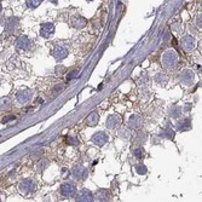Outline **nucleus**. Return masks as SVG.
Masks as SVG:
<instances>
[{
  "instance_id": "obj_7",
  "label": "nucleus",
  "mask_w": 202,
  "mask_h": 202,
  "mask_svg": "<svg viewBox=\"0 0 202 202\" xmlns=\"http://www.w3.org/2000/svg\"><path fill=\"white\" fill-rule=\"evenodd\" d=\"M29 45H30V40H29V38L25 36V35L18 36L17 40H16V46H17V49H20V50H28V49H29Z\"/></svg>"
},
{
  "instance_id": "obj_28",
  "label": "nucleus",
  "mask_w": 202,
  "mask_h": 202,
  "mask_svg": "<svg viewBox=\"0 0 202 202\" xmlns=\"http://www.w3.org/2000/svg\"><path fill=\"white\" fill-rule=\"evenodd\" d=\"M12 120H15V116H6V118H4V120H2V122L4 124H6V122H9V121H12Z\"/></svg>"
},
{
  "instance_id": "obj_24",
  "label": "nucleus",
  "mask_w": 202,
  "mask_h": 202,
  "mask_svg": "<svg viewBox=\"0 0 202 202\" xmlns=\"http://www.w3.org/2000/svg\"><path fill=\"white\" fill-rule=\"evenodd\" d=\"M134 156H136L137 159H142V157L144 156V150H143V149H137V150L134 152Z\"/></svg>"
},
{
  "instance_id": "obj_8",
  "label": "nucleus",
  "mask_w": 202,
  "mask_h": 202,
  "mask_svg": "<svg viewBox=\"0 0 202 202\" xmlns=\"http://www.w3.org/2000/svg\"><path fill=\"white\" fill-rule=\"evenodd\" d=\"M194 73L190 70V69H185L181 72L180 74V81L184 84V85H190L193 81H194Z\"/></svg>"
},
{
  "instance_id": "obj_9",
  "label": "nucleus",
  "mask_w": 202,
  "mask_h": 202,
  "mask_svg": "<svg viewBox=\"0 0 202 202\" xmlns=\"http://www.w3.org/2000/svg\"><path fill=\"white\" fill-rule=\"evenodd\" d=\"M75 191H76V188L73 184H70V183H65V184H63L61 186V193L64 196H68V197L69 196H73L75 194Z\"/></svg>"
},
{
  "instance_id": "obj_11",
  "label": "nucleus",
  "mask_w": 202,
  "mask_h": 202,
  "mask_svg": "<svg viewBox=\"0 0 202 202\" xmlns=\"http://www.w3.org/2000/svg\"><path fill=\"white\" fill-rule=\"evenodd\" d=\"M53 32H54V24H52V23H44V24H41L40 34H41L43 38H49Z\"/></svg>"
},
{
  "instance_id": "obj_19",
  "label": "nucleus",
  "mask_w": 202,
  "mask_h": 202,
  "mask_svg": "<svg viewBox=\"0 0 202 202\" xmlns=\"http://www.w3.org/2000/svg\"><path fill=\"white\" fill-rule=\"evenodd\" d=\"M10 107V99L6 97L0 98V110H6Z\"/></svg>"
},
{
  "instance_id": "obj_26",
  "label": "nucleus",
  "mask_w": 202,
  "mask_h": 202,
  "mask_svg": "<svg viewBox=\"0 0 202 202\" xmlns=\"http://www.w3.org/2000/svg\"><path fill=\"white\" fill-rule=\"evenodd\" d=\"M46 166H47V161H46V160H41V161L39 162V166H38V167H39V171H43V168L46 167Z\"/></svg>"
},
{
  "instance_id": "obj_21",
  "label": "nucleus",
  "mask_w": 202,
  "mask_h": 202,
  "mask_svg": "<svg viewBox=\"0 0 202 202\" xmlns=\"http://www.w3.org/2000/svg\"><path fill=\"white\" fill-rule=\"evenodd\" d=\"M40 2H41V0H27V5H28V7H30V9L38 7V6L40 5Z\"/></svg>"
},
{
  "instance_id": "obj_13",
  "label": "nucleus",
  "mask_w": 202,
  "mask_h": 202,
  "mask_svg": "<svg viewBox=\"0 0 202 202\" xmlns=\"http://www.w3.org/2000/svg\"><path fill=\"white\" fill-rule=\"evenodd\" d=\"M76 201L79 202H91L93 201V194L90 191V190H82L80 194H79V196H77V200Z\"/></svg>"
},
{
  "instance_id": "obj_6",
  "label": "nucleus",
  "mask_w": 202,
  "mask_h": 202,
  "mask_svg": "<svg viewBox=\"0 0 202 202\" xmlns=\"http://www.w3.org/2000/svg\"><path fill=\"white\" fill-rule=\"evenodd\" d=\"M92 142H93V144H96L98 147H102V145H104L108 142V134L104 133V132H97L92 137Z\"/></svg>"
},
{
  "instance_id": "obj_3",
  "label": "nucleus",
  "mask_w": 202,
  "mask_h": 202,
  "mask_svg": "<svg viewBox=\"0 0 202 202\" xmlns=\"http://www.w3.org/2000/svg\"><path fill=\"white\" fill-rule=\"evenodd\" d=\"M52 56L57 61H62V59H64L68 56V50L63 45H57V46H54V49L52 51Z\"/></svg>"
},
{
  "instance_id": "obj_23",
  "label": "nucleus",
  "mask_w": 202,
  "mask_h": 202,
  "mask_svg": "<svg viewBox=\"0 0 202 202\" xmlns=\"http://www.w3.org/2000/svg\"><path fill=\"white\" fill-rule=\"evenodd\" d=\"M136 170H137V172L139 174H145L147 173V167L145 166H137Z\"/></svg>"
},
{
  "instance_id": "obj_1",
  "label": "nucleus",
  "mask_w": 202,
  "mask_h": 202,
  "mask_svg": "<svg viewBox=\"0 0 202 202\" xmlns=\"http://www.w3.org/2000/svg\"><path fill=\"white\" fill-rule=\"evenodd\" d=\"M162 62H163V65L168 69H173L176 68L177 65V62H178V56L176 54L174 51H166L163 53V57H162Z\"/></svg>"
},
{
  "instance_id": "obj_14",
  "label": "nucleus",
  "mask_w": 202,
  "mask_h": 202,
  "mask_svg": "<svg viewBox=\"0 0 202 202\" xmlns=\"http://www.w3.org/2000/svg\"><path fill=\"white\" fill-rule=\"evenodd\" d=\"M119 124H120V118L118 115H111L107 120V127L110 128V129L116 128V127L119 126Z\"/></svg>"
},
{
  "instance_id": "obj_18",
  "label": "nucleus",
  "mask_w": 202,
  "mask_h": 202,
  "mask_svg": "<svg viewBox=\"0 0 202 202\" xmlns=\"http://www.w3.org/2000/svg\"><path fill=\"white\" fill-rule=\"evenodd\" d=\"M96 199L99 201H108L109 200V194L105 190H99L96 195Z\"/></svg>"
},
{
  "instance_id": "obj_22",
  "label": "nucleus",
  "mask_w": 202,
  "mask_h": 202,
  "mask_svg": "<svg viewBox=\"0 0 202 202\" xmlns=\"http://www.w3.org/2000/svg\"><path fill=\"white\" fill-rule=\"evenodd\" d=\"M155 80H156L159 84H166V81H167V77L163 75V74H157V76L155 77Z\"/></svg>"
},
{
  "instance_id": "obj_27",
  "label": "nucleus",
  "mask_w": 202,
  "mask_h": 202,
  "mask_svg": "<svg viewBox=\"0 0 202 202\" xmlns=\"http://www.w3.org/2000/svg\"><path fill=\"white\" fill-rule=\"evenodd\" d=\"M67 142H68V144H74V145H76L77 144V139L76 138H73V137H68L67 138Z\"/></svg>"
},
{
  "instance_id": "obj_20",
  "label": "nucleus",
  "mask_w": 202,
  "mask_h": 202,
  "mask_svg": "<svg viewBox=\"0 0 202 202\" xmlns=\"http://www.w3.org/2000/svg\"><path fill=\"white\" fill-rule=\"evenodd\" d=\"M190 121L189 120H184L183 122H180L179 125H178V128L180 129V131H186V129H189L190 128Z\"/></svg>"
},
{
  "instance_id": "obj_17",
  "label": "nucleus",
  "mask_w": 202,
  "mask_h": 202,
  "mask_svg": "<svg viewBox=\"0 0 202 202\" xmlns=\"http://www.w3.org/2000/svg\"><path fill=\"white\" fill-rule=\"evenodd\" d=\"M98 120H99V115L97 114V113H91L88 116H87V119H86V121H87V124L88 125H97L98 124Z\"/></svg>"
},
{
  "instance_id": "obj_29",
  "label": "nucleus",
  "mask_w": 202,
  "mask_h": 202,
  "mask_svg": "<svg viewBox=\"0 0 202 202\" xmlns=\"http://www.w3.org/2000/svg\"><path fill=\"white\" fill-rule=\"evenodd\" d=\"M50 1L52 4H57V2H58V0H50Z\"/></svg>"
},
{
  "instance_id": "obj_10",
  "label": "nucleus",
  "mask_w": 202,
  "mask_h": 202,
  "mask_svg": "<svg viewBox=\"0 0 202 202\" xmlns=\"http://www.w3.org/2000/svg\"><path fill=\"white\" fill-rule=\"evenodd\" d=\"M180 44H181V47L185 51H190L195 47V40L193 36H184L181 39Z\"/></svg>"
},
{
  "instance_id": "obj_30",
  "label": "nucleus",
  "mask_w": 202,
  "mask_h": 202,
  "mask_svg": "<svg viewBox=\"0 0 202 202\" xmlns=\"http://www.w3.org/2000/svg\"><path fill=\"white\" fill-rule=\"evenodd\" d=\"M1 9H2V7H1V4H0V11H1Z\"/></svg>"
},
{
  "instance_id": "obj_12",
  "label": "nucleus",
  "mask_w": 202,
  "mask_h": 202,
  "mask_svg": "<svg viewBox=\"0 0 202 202\" xmlns=\"http://www.w3.org/2000/svg\"><path fill=\"white\" fill-rule=\"evenodd\" d=\"M18 24V18L16 17H10L6 20V24H5V30L7 33H13V30L16 29V27Z\"/></svg>"
},
{
  "instance_id": "obj_25",
  "label": "nucleus",
  "mask_w": 202,
  "mask_h": 202,
  "mask_svg": "<svg viewBox=\"0 0 202 202\" xmlns=\"http://www.w3.org/2000/svg\"><path fill=\"white\" fill-rule=\"evenodd\" d=\"M79 76V70H73V72H70L69 73V75H68V80H72L73 77H77Z\"/></svg>"
},
{
  "instance_id": "obj_15",
  "label": "nucleus",
  "mask_w": 202,
  "mask_h": 202,
  "mask_svg": "<svg viewBox=\"0 0 202 202\" xmlns=\"http://www.w3.org/2000/svg\"><path fill=\"white\" fill-rule=\"evenodd\" d=\"M72 24L75 28H84L85 25L87 24V21L82 16H74L73 20H72Z\"/></svg>"
},
{
  "instance_id": "obj_5",
  "label": "nucleus",
  "mask_w": 202,
  "mask_h": 202,
  "mask_svg": "<svg viewBox=\"0 0 202 202\" xmlns=\"http://www.w3.org/2000/svg\"><path fill=\"white\" fill-rule=\"evenodd\" d=\"M72 176L76 180H84L85 178H87V170L82 166H75L72 171Z\"/></svg>"
},
{
  "instance_id": "obj_4",
  "label": "nucleus",
  "mask_w": 202,
  "mask_h": 202,
  "mask_svg": "<svg viewBox=\"0 0 202 202\" xmlns=\"http://www.w3.org/2000/svg\"><path fill=\"white\" fill-rule=\"evenodd\" d=\"M32 96H33V93L30 90H22L16 93V101L21 104H24L32 99Z\"/></svg>"
},
{
  "instance_id": "obj_2",
  "label": "nucleus",
  "mask_w": 202,
  "mask_h": 202,
  "mask_svg": "<svg viewBox=\"0 0 202 202\" xmlns=\"http://www.w3.org/2000/svg\"><path fill=\"white\" fill-rule=\"evenodd\" d=\"M18 189H20L21 194L28 195V194H32V193H34L36 190V185H35V183L32 179H25V180H23L20 184V188Z\"/></svg>"
},
{
  "instance_id": "obj_16",
  "label": "nucleus",
  "mask_w": 202,
  "mask_h": 202,
  "mask_svg": "<svg viewBox=\"0 0 202 202\" xmlns=\"http://www.w3.org/2000/svg\"><path fill=\"white\" fill-rule=\"evenodd\" d=\"M128 125L133 128H138V127L142 125V119L138 116V115H132L129 118V121H128Z\"/></svg>"
}]
</instances>
